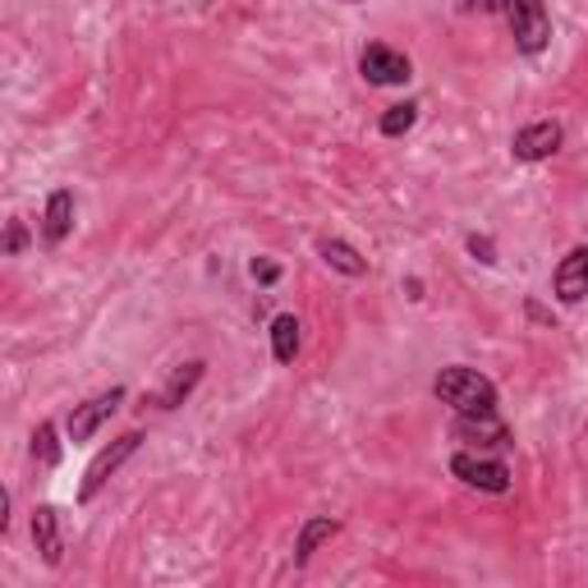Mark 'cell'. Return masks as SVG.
<instances>
[{"label": "cell", "mask_w": 588, "mask_h": 588, "mask_svg": "<svg viewBox=\"0 0 588 588\" xmlns=\"http://www.w3.org/2000/svg\"><path fill=\"white\" fill-rule=\"evenodd\" d=\"M249 276H254L258 286H276V281H281V267H276L271 258H254L249 262Z\"/></svg>", "instance_id": "d6986e66"}, {"label": "cell", "mask_w": 588, "mask_h": 588, "mask_svg": "<svg viewBox=\"0 0 588 588\" xmlns=\"http://www.w3.org/2000/svg\"><path fill=\"white\" fill-rule=\"evenodd\" d=\"M28 249V230H23V221H10L6 226V258H19Z\"/></svg>", "instance_id": "ffe728a7"}, {"label": "cell", "mask_w": 588, "mask_h": 588, "mask_svg": "<svg viewBox=\"0 0 588 588\" xmlns=\"http://www.w3.org/2000/svg\"><path fill=\"white\" fill-rule=\"evenodd\" d=\"M405 295L410 299H423V281H419V276H410V281H405Z\"/></svg>", "instance_id": "603a6c76"}, {"label": "cell", "mask_w": 588, "mask_h": 588, "mask_svg": "<svg viewBox=\"0 0 588 588\" xmlns=\"http://www.w3.org/2000/svg\"><path fill=\"white\" fill-rule=\"evenodd\" d=\"M551 295L561 299V303L588 299V244H579V249H570L561 262H556V271H551Z\"/></svg>", "instance_id": "9c48e42d"}, {"label": "cell", "mask_w": 588, "mask_h": 588, "mask_svg": "<svg viewBox=\"0 0 588 588\" xmlns=\"http://www.w3.org/2000/svg\"><path fill=\"white\" fill-rule=\"evenodd\" d=\"M340 6H363V0H340Z\"/></svg>", "instance_id": "cb8c5ba5"}, {"label": "cell", "mask_w": 588, "mask_h": 588, "mask_svg": "<svg viewBox=\"0 0 588 588\" xmlns=\"http://www.w3.org/2000/svg\"><path fill=\"white\" fill-rule=\"evenodd\" d=\"M33 460L42 464V470H55V464H60V432H55V423H38V432H33Z\"/></svg>", "instance_id": "e0dca14e"}, {"label": "cell", "mask_w": 588, "mask_h": 588, "mask_svg": "<svg viewBox=\"0 0 588 588\" xmlns=\"http://www.w3.org/2000/svg\"><path fill=\"white\" fill-rule=\"evenodd\" d=\"M120 405H125V386H111V391H102V395L83 400V405H74V414H70V423H65L70 442H92V437H97V427H102L106 419H115Z\"/></svg>", "instance_id": "52a82bcc"}, {"label": "cell", "mask_w": 588, "mask_h": 588, "mask_svg": "<svg viewBox=\"0 0 588 588\" xmlns=\"http://www.w3.org/2000/svg\"><path fill=\"white\" fill-rule=\"evenodd\" d=\"M336 534H340V519H331V515H308L299 538H295V566H308V561H313V551L322 543H331Z\"/></svg>", "instance_id": "4fadbf2b"}, {"label": "cell", "mask_w": 588, "mask_h": 588, "mask_svg": "<svg viewBox=\"0 0 588 588\" xmlns=\"http://www.w3.org/2000/svg\"><path fill=\"white\" fill-rule=\"evenodd\" d=\"M138 446H143V432H125V437H115L111 446H102L97 455H92V464L83 470V483H79V502H92V497H97V492L111 483V474H115L120 464H125Z\"/></svg>", "instance_id": "277c9868"}, {"label": "cell", "mask_w": 588, "mask_h": 588, "mask_svg": "<svg viewBox=\"0 0 588 588\" xmlns=\"http://www.w3.org/2000/svg\"><path fill=\"white\" fill-rule=\"evenodd\" d=\"M451 437L464 442V446H474V451H502V446H510V427L502 423L497 410H483V414H455Z\"/></svg>", "instance_id": "8992f818"}, {"label": "cell", "mask_w": 588, "mask_h": 588, "mask_svg": "<svg viewBox=\"0 0 588 588\" xmlns=\"http://www.w3.org/2000/svg\"><path fill=\"white\" fill-rule=\"evenodd\" d=\"M432 395L451 405L455 414H483V410H497V382L483 378L478 368H464V363H451L437 373L432 382Z\"/></svg>", "instance_id": "7a4b0ae2"}, {"label": "cell", "mask_w": 588, "mask_h": 588, "mask_svg": "<svg viewBox=\"0 0 588 588\" xmlns=\"http://www.w3.org/2000/svg\"><path fill=\"white\" fill-rule=\"evenodd\" d=\"M561 143H566V130L556 125V120H534V125H524L519 134H515V143H510V152H515V162H551L556 152H561Z\"/></svg>", "instance_id": "ba28073f"}, {"label": "cell", "mask_w": 588, "mask_h": 588, "mask_svg": "<svg viewBox=\"0 0 588 588\" xmlns=\"http://www.w3.org/2000/svg\"><path fill=\"white\" fill-rule=\"evenodd\" d=\"M74 230V194L70 189H55L47 198V212H42V244L47 249H60Z\"/></svg>", "instance_id": "30bf717a"}, {"label": "cell", "mask_w": 588, "mask_h": 588, "mask_svg": "<svg viewBox=\"0 0 588 588\" xmlns=\"http://www.w3.org/2000/svg\"><path fill=\"white\" fill-rule=\"evenodd\" d=\"M203 373H207V363H203V359H189V363H179L175 373H171V382H166V386L157 391V400H152V405H157V410H179L184 400L194 395V386L203 382Z\"/></svg>", "instance_id": "7c38bea8"}, {"label": "cell", "mask_w": 588, "mask_h": 588, "mask_svg": "<svg viewBox=\"0 0 588 588\" xmlns=\"http://www.w3.org/2000/svg\"><path fill=\"white\" fill-rule=\"evenodd\" d=\"M451 474L464 487L492 492V497H506V492H510V464L506 460H492V455H478V451H455L451 455Z\"/></svg>", "instance_id": "3957f363"}, {"label": "cell", "mask_w": 588, "mask_h": 588, "mask_svg": "<svg viewBox=\"0 0 588 588\" xmlns=\"http://www.w3.org/2000/svg\"><path fill=\"white\" fill-rule=\"evenodd\" d=\"M10 529V492H0V534Z\"/></svg>", "instance_id": "44dd1931"}, {"label": "cell", "mask_w": 588, "mask_h": 588, "mask_svg": "<svg viewBox=\"0 0 588 588\" xmlns=\"http://www.w3.org/2000/svg\"><path fill=\"white\" fill-rule=\"evenodd\" d=\"M359 74L373 87H400V83L414 79V65H410L405 51H395L386 42H368L363 55H359Z\"/></svg>", "instance_id": "5b68a950"}, {"label": "cell", "mask_w": 588, "mask_h": 588, "mask_svg": "<svg viewBox=\"0 0 588 588\" xmlns=\"http://www.w3.org/2000/svg\"><path fill=\"white\" fill-rule=\"evenodd\" d=\"M318 258L331 267V271H340V276H368V258L354 249V244H345V239H318Z\"/></svg>", "instance_id": "5bb4252c"}, {"label": "cell", "mask_w": 588, "mask_h": 588, "mask_svg": "<svg viewBox=\"0 0 588 588\" xmlns=\"http://www.w3.org/2000/svg\"><path fill=\"white\" fill-rule=\"evenodd\" d=\"M33 543L42 551V561L55 570L65 561V534H60V510L55 506H38L33 510Z\"/></svg>", "instance_id": "8fae6325"}, {"label": "cell", "mask_w": 588, "mask_h": 588, "mask_svg": "<svg viewBox=\"0 0 588 588\" xmlns=\"http://www.w3.org/2000/svg\"><path fill=\"white\" fill-rule=\"evenodd\" d=\"M271 354H276V363H295V354H299V318L295 313L271 318Z\"/></svg>", "instance_id": "9a60e30c"}, {"label": "cell", "mask_w": 588, "mask_h": 588, "mask_svg": "<svg viewBox=\"0 0 588 588\" xmlns=\"http://www.w3.org/2000/svg\"><path fill=\"white\" fill-rule=\"evenodd\" d=\"M414 120H419V102H400L378 120V130H382V138H400L414 130Z\"/></svg>", "instance_id": "2e32d148"}, {"label": "cell", "mask_w": 588, "mask_h": 588, "mask_svg": "<svg viewBox=\"0 0 588 588\" xmlns=\"http://www.w3.org/2000/svg\"><path fill=\"white\" fill-rule=\"evenodd\" d=\"M460 14H502L524 55H543L551 42V14L543 0H460Z\"/></svg>", "instance_id": "6da1fadb"}, {"label": "cell", "mask_w": 588, "mask_h": 588, "mask_svg": "<svg viewBox=\"0 0 588 588\" xmlns=\"http://www.w3.org/2000/svg\"><path fill=\"white\" fill-rule=\"evenodd\" d=\"M529 318H534V322H547V327H556V318L547 313V308H543V303H529Z\"/></svg>", "instance_id": "7402d4cb"}, {"label": "cell", "mask_w": 588, "mask_h": 588, "mask_svg": "<svg viewBox=\"0 0 588 588\" xmlns=\"http://www.w3.org/2000/svg\"><path fill=\"white\" fill-rule=\"evenodd\" d=\"M464 249H470L483 267H492V262H497V244H492L487 235H464Z\"/></svg>", "instance_id": "ac0fdd59"}]
</instances>
